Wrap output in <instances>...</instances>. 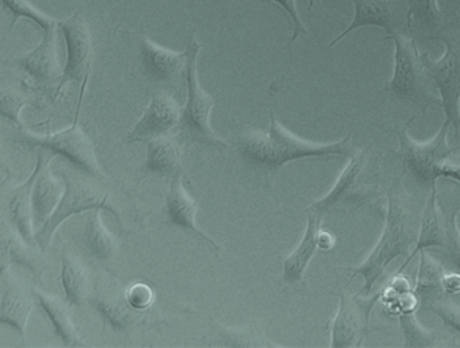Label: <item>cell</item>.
Wrapping results in <instances>:
<instances>
[{
    "mask_svg": "<svg viewBox=\"0 0 460 348\" xmlns=\"http://www.w3.org/2000/svg\"><path fill=\"white\" fill-rule=\"evenodd\" d=\"M352 132L338 142L319 145L296 137L270 113L268 129H249L239 138V153L244 162L265 172H277L298 159L319 156H354Z\"/></svg>",
    "mask_w": 460,
    "mask_h": 348,
    "instance_id": "1",
    "label": "cell"
},
{
    "mask_svg": "<svg viewBox=\"0 0 460 348\" xmlns=\"http://www.w3.org/2000/svg\"><path fill=\"white\" fill-rule=\"evenodd\" d=\"M387 200L386 223L382 236L362 264L349 269L352 270V275L347 285L358 275H362L365 278L363 291L366 296H370L374 283L379 280L386 267L398 256L408 255L411 243L419 239L416 218L402 196V188L398 181H394L392 188L387 191Z\"/></svg>",
    "mask_w": 460,
    "mask_h": 348,
    "instance_id": "2",
    "label": "cell"
},
{
    "mask_svg": "<svg viewBox=\"0 0 460 348\" xmlns=\"http://www.w3.org/2000/svg\"><path fill=\"white\" fill-rule=\"evenodd\" d=\"M386 40L394 43V69L384 92L394 99L417 105L421 112L436 105L441 107L440 100L433 94L435 86L425 72L416 38L406 32H398L386 37Z\"/></svg>",
    "mask_w": 460,
    "mask_h": 348,
    "instance_id": "3",
    "label": "cell"
},
{
    "mask_svg": "<svg viewBox=\"0 0 460 348\" xmlns=\"http://www.w3.org/2000/svg\"><path fill=\"white\" fill-rule=\"evenodd\" d=\"M188 64L185 69L187 81V103L181 112L177 129L180 139L192 140L208 147L223 151L228 148V143L217 137L211 127V112L215 100L204 91L199 80L198 58L201 50V43L198 38L192 37L187 46Z\"/></svg>",
    "mask_w": 460,
    "mask_h": 348,
    "instance_id": "4",
    "label": "cell"
},
{
    "mask_svg": "<svg viewBox=\"0 0 460 348\" xmlns=\"http://www.w3.org/2000/svg\"><path fill=\"white\" fill-rule=\"evenodd\" d=\"M432 40H440L446 46L440 59H432L421 53L422 64L428 77L440 94L441 108L446 119L455 127L456 138L460 129V15L438 32Z\"/></svg>",
    "mask_w": 460,
    "mask_h": 348,
    "instance_id": "5",
    "label": "cell"
},
{
    "mask_svg": "<svg viewBox=\"0 0 460 348\" xmlns=\"http://www.w3.org/2000/svg\"><path fill=\"white\" fill-rule=\"evenodd\" d=\"M80 108H82V102L77 104L76 116L68 129L55 134L37 135L28 131L25 127L20 126L18 131L13 135V142L23 146L28 150H42L53 156H66L85 175H91L96 180H103L106 175L99 166L95 145L79 126Z\"/></svg>",
    "mask_w": 460,
    "mask_h": 348,
    "instance_id": "6",
    "label": "cell"
},
{
    "mask_svg": "<svg viewBox=\"0 0 460 348\" xmlns=\"http://www.w3.org/2000/svg\"><path fill=\"white\" fill-rule=\"evenodd\" d=\"M66 191L58 202L55 212L42 224L41 228L34 234L37 245L45 250L52 242L53 235L58 231V227L68 220L71 216L79 215L83 212H90L93 210H104L111 213L119 220V213L115 210L114 205L109 202V193L98 185L87 181V178L63 173Z\"/></svg>",
    "mask_w": 460,
    "mask_h": 348,
    "instance_id": "7",
    "label": "cell"
},
{
    "mask_svg": "<svg viewBox=\"0 0 460 348\" xmlns=\"http://www.w3.org/2000/svg\"><path fill=\"white\" fill-rule=\"evenodd\" d=\"M373 154H371V143L363 150L357 151L341 177L336 181L333 188L328 192L327 196L317 200L309 208V212L325 218L332 213L349 210L351 207L359 208L370 199L371 183L373 175L370 174V165Z\"/></svg>",
    "mask_w": 460,
    "mask_h": 348,
    "instance_id": "8",
    "label": "cell"
},
{
    "mask_svg": "<svg viewBox=\"0 0 460 348\" xmlns=\"http://www.w3.org/2000/svg\"><path fill=\"white\" fill-rule=\"evenodd\" d=\"M414 119L416 116L395 129L398 143H400L398 156H400L405 173L411 174L421 185L432 188L433 185H436L441 166L446 164L449 154L452 153L448 142H447V134H448L451 123L446 120L438 134L432 140L428 143H419L411 139L406 131L409 124Z\"/></svg>",
    "mask_w": 460,
    "mask_h": 348,
    "instance_id": "9",
    "label": "cell"
},
{
    "mask_svg": "<svg viewBox=\"0 0 460 348\" xmlns=\"http://www.w3.org/2000/svg\"><path fill=\"white\" fill-rule=\"evenodd\" d=\"M58 29L66 38V62L55 97L58 99L63 94L64 88L75 81L80 84L79 102H83L95 56L93 34L84 16L77 11L68 18L60 19Z\"/></svg>",
    "mask_w": 460,
    "mask_h": 348,
    "instance_id": "10",
    "label": "cell"
},
{
    "mask_svg": "<svg viewBox=\"0 0 460 348\" xmlns=\"http://www.w3.org/2000/svg\"><path fill=\"white\" fill-rule=\"evenodd\" d=\"M384 291L374 294L373 299H360V294H341V307L331 328V347H360L368 334V320L374 305Z\"/></svg>",
    "mask_w": 460,
    "mask_h": 348,
    "instance_id": "11",
    "label": "cell"
},
{
    "mask_svg": "<svg viewBox=\"0 0 460 348\" xmlns=\"http://www.w3.org/2000/svg\"><path fill=\"white\" fill-rule=\"evenodd\" d=\"M352 3L354 18L349 26L330 43V48L341 42L349 32L366 26L379 27L386 32V37L398 32L409 34L406 8L401 0H352Z\"/></svg>",
    "mask_w": 460,
    "mask_h": 348,
    "instance_id": "12",
    "label": "cell"
},
{
    "mask_svg": "<svg viewBox=\"0 0 460 348\" xmlns=\"http://www.w3.org/2000/svg\"><path fill=\"white\" fill-rule=\"evenodd\" d=\"M138 59L142 75L150 83L173 86L185 77L188 50L185 49L179 53L158 45L146 35H141L138 38Z\"/></svg>",
    "mask_w": 460,
    "mask_h": 348,
    "instance_id": "13",
    "label": "cell"
},
{
    "mask_svg": "<svg viewBox=\"0 0 460 348\" xmlns=\"http://www.w3.org/2000/svg\"><path fill=\"white\" fill-rule=\"evenodd\" d=\"M182 110L168 91L155 92L138 123L128 134V142H145L168 135L179 126Z\"/></svg>",
    "mask_w": 460,
    "mask_h": 348,
    "instance_id": "14",
    "label": "cell"
},
{
    "mask_svg": "<svg viewBox=\"0 0 460 348\" xmlns=\"http://www.w3.org/2000/svg\"><path fill=\"white\" fill-rule=\"evenodd\" d=\"M33 307V288L7 272H2L0 324L13 326L20 334L22 344H25L26 326Z\"/></svg>",
    "mask_w": 460,
    "mask_h": 348,
    "instance_id": "15",
    "label": "cell"
},
{
    "mask_svg": "<svg viewBox=\"0 0 460 348\" xmlns=\"http://www.w3.org/2000/svg\"><path fill=\"white\" fill-rule=\"evenodd\" d=\"M15 65L36 86L47 88L52 86L58 78L61 80L63 70L58 62L55 31L45 32L41 43L29 53L18 57Z\"/></svg>",
    "mask_w": 460,
    "mask_h": 348,
    "instance_id": "16",
    "label": "cell"
},
{
    "mask_svg": "<svg viewBox=\"0 0 460 348\" xmlns=\"http://www.w3.org/2000/svg\"><path fill=\"white\" fill-rule=\"evenodd\" d=\"M196 213H198V201L188 194L182 185L181 175L173 178L171 189L165 196V216L171 226L179 227L184 231L192 232L201 239L206 240L214 250L219 251L220 247L211 237L196 226Z\"/></svg>",
    "mask_w": 460,
    "mask_h": 348,
    "instance_id": "17",
    "label": "cell"
},
{
    "mask_svg": "<svg viewBox=\"0 0 460 348\" xmlns=\"http://www.w3.org/2000/svg\"><path fill=\"white\" fill-rule=\"evenodd\" d=\"M406 8L409 34L414 38L432 40V38L454 21L456 13H444L438 0H401Z\"/></svg>",
    "mask_w": 460,
    "mask_h": 348,
    "instance_id": "18",
    "label": "cell"
},
{
    "mask_svg": "<svg viewBox=\"0 0 460 348\" xmlns=\"http://www.w3.org/2000/svg\"><path fill=\"white\" fill-rule=\"evenodd\" d=\"M53 156H55L48 151H37L39 175L34 183L31 200H33V216H36V221L40 224H44L55 212L64 194L63 183L56 180L49 170V162Z\"/></svg>",
    "mask_w": 460,
    "mask_h": 348,
    "instance_id": "19",
    "label": "cell"
},
{
    "mask_svg": "<svg viewBox=\"0 0 460 348\" xmlns=\"http://www.w3.org/2000/svg\"><path fill=\"white\" fill-rule=\"evenodd\" d=\"M144 169L146 174L179 177L182 169L181 139L177 135L168 134L150 140Z\"/></svg>",
    "mask_w": 460,
    "mask_h": 348,
    "instance_id": "20",
    "label": "cell"
},
{
    "mask_svg": "<svg viewBox=\"0 0 460 348\" xmlns=\"http://www.w3.org/2000/svg\"><path fill=\"white\" fill-rule=\"evenodd\" d=\"M39 175V167L34 169L33 174L10 192L9 212L10 226L21 235L25 242L36 245V237L33 235V188Z\"/></svg>",
    "mask_w": 460,
    "mask_h": 348,
    "instance_id": "21",
    "label": "cell"
},
{
    "mask_svg": "<svg viewBox=\"0 0 460 348\" xmlns=\"http://www.w3.org/2000/svg\"><path fill=\"white\" fill-rule=\"evenodd\" d=\"M436 197H438V188L433 185L430 188L429 199L425 204L424 213H422L419 239H417L416 245H414V250L411 251V255L403 262L402 266L395 272V275L401 274L408 267V264L413 261L414 256L421 253L422 250L430 247H443L444 240H446V216L441 215L440 210H438Z\"/></svg>",
    "mask_w": 460,
    "mask_h": 348,
    "instance_id": "22",
    "label": "cell"
},
{
    "mask_svg": "<svg viewBox=\"0 0 460 348\" xmlns=\"http://www.w3.org/2000/svg\"><path fill=\"white\" fill-rule=\"evenodd\" d=\"M0 272H7L13 264L28 267L37 278H41L45 272L41 258L33 250V245L21 237L17 231L2 228V239H0Z\"/></svg>",
    "mask_w": 460,
    "mask_h": 348,
    "instance_id": "23",
    "label": "cell"
},
{
    "mask_svg": "<svg viewBox=\"0 0 460 348\" xmlns=\"http://www.w3.org/2000/svg\"><path fill=\"white\" fill-rule=\"evenodd\" d=\"M323 219L314 213L309 212L308 223H306L305 234H304L303 240L297 245L292 254L285 258L284 261V274L282 280L288 285L300 282L303 280L304 272L308 267L309 262L314 258L317 247V234H319L320 226H322Z\"/></svg>",
    "mask_w": 460,
    "mask_h": 348,
    "instance_id": "24",
    "label": "cell"
},
{
    "mask_svg": "<svg viewBox=\"0 0 460 348\" xmlns=\"http://www.w3.org/2000/svg\"><path fill=\"white\" fill-rule=\"evenodd\" d=\"M61 282L66 290V301L69 307H82L91 299L90 272L84 262L69 250H64L63 267H61Z\"/></svg>",
    "mask_w": 460,
    "mask_h": 348,
    "instance_id": "25",
    "label": "cell"
},
{
    "mask_svg": "<svg viewBox=\"0 0 460 348\" xmlns=\"http://www.w3.org/2000/svg\"><path fill=\"white\" fill-rule=\"evenodd\" d=\"M37 299L40 305L44 308L49 320L52 321L56 335L63 340L66 347H85L84 340L80 337L76 326L72 321L71 313H69V304L66 301L58 299V297L49 296L44 291H37Z\"/></svg>",
    "mask_w": 460,
    "mask_h": 348,
    "instance_id": "26",
    "label": "cell"
},
{
    "mask_svg": "<svg viewBox=\"0 0 460 348\" xmlns=\"http://www.w3.org/2000/svg\"><path fill=\"white\" fill-rule=\"evenodd\" d=\"M101 210H93L88 212L84 234H83V245L91 256L104 262L114 258L118 251V243L114 235L102 223Z\"/></svg>",
    "mask_w": 460,
    "mask_h": 348,
    "instance_id": "27",
    "label": "cell"
},
{
    "mask_svg": "<svg viewBox=\"0 0 460 348\" xmlns=\"http://www.w3.org/2000/svg\"><path fill=\"white\" fill-rule=\"evenodd\" d=\"M99 312L106 318L110 326L115 329H122L131 323L134 317V308L130 304L126 305L128 299L120 294L103 293L101 296L93 297Z\"/></svg>",
    "mask_w": 460,
    "mask_h": 348,
    "instance_id": "28",
    "label": "cell"
},
{
    "mask_svg": "<svg viewBox=\"0 0 460 348\" xmlns=\"http://www.w3.org/2000/svg\"><path fill=\"white\" fill-rule=\"evenodd\" d=\"M2 4H4V10L9 11L10 15L13 16L12 22H10L12 29L21 18L33 21L44 31V34L56 31L60 23V19L52 18V16L42 13L31 0H2Z\"/></svg>",
    "mask_w": 460,
    "mask_h": 348,
    "instance_id": "29",
    "label": "cell"
},
{
    "mask_svg": "<svg viewBox=\"0 0 460 348\" xmlns=\"http://www.w3.org/2000/svg\"><path fill=\"white\" fill-rule=\"evenodd\" d=\"M443 272L432 259L425 256V250L421 251V263H420L419 274H417L416 288L414 293L422 294L425 291H444L441 286Z\"/></svg>",
    "mask_w": 460,
    "mask_h": 348,
    "instance_id": "30",
    "label": "cell"
},
{
    "mask_svg": "<svg viewBox=\"0 0 460 348\" xmlns=\"http://www.w3.org/2000/svg\"><path fill=\"white\" fill-rule=\"evenodd\" d=\"M457 210L446 216V240L443 251L447 259L460 272V232L456 227Z\"/></svg>",
    "mask_w": 460,
    "mask_h": 348,
    "instance_id": "31",
    "label": "cell"
},
{
    "mask_svg": "<svg viewBox=\"0 0 460 348\" xmlns=\"http://www.w3.org/2000/svg\"><path fill=\"white\" fill-rule=\"evenodd\" d=\"M26 103H28V100L17 92L4 91L2 92V97H0V115L7 120L18 124V126H22L20 115L21 110L25 107Z\"/></svg>",
    "mask_w": 460,
    "mask_h": 348,
    "instance_id": "32",
    "label": "cell"
},
{
    "mask_svg": "<svg viewBox=\"0 0 460 348\" xmlns=\"http://www.w3.org/2000/svg\"><path fill=\"white\" fill-rule=\"evenodd\" d=\"M126 299L134 309H147L155 301V290L147 283L137 282L128 289Z\"/></svg>",
    "mask_w": 460,
    "mask_h": 348,
    "instance_id": "33",
    "label": "cell"
},
{
    "mask_svg": "<svg viewBox=\"0 0 460 348\" xmlns=\"http://www.w3.org/2000/svg\"><path fill=\"white\" fill-rule=\"evenodd\" d=\"M217 334L222 336L220 344L226 345V347H254L257 345V340H254V336L243 334L241 331H233V329L223 328V326H217Z\"/></svg>",
    "mask_w": 460,
    "mask_h": 348,
    "instance_id": "34",
    "label": "cell"
},
{
    "mask_svg": "<svg viewBox=\"0 0 460 348\" xmlns=\"http://www.w3.org/2000/svg\"><path fill=\"white\" fill-rule=\"evenodd\" d=\"M432 312L443 320L447 326L460 335V308L456 305L436 302L430 307Z\"/></svg>",
    "mask_w": 460,
    "mask_h": 348,
    "instance_id": "35",
    "label": "cell"
},
{
    "mask_svg": "<svg viewBox=\"0 0 460 348\" xmlns=\"http://www.w3.org/2000/svg\"><path fill=\"white\" fill-rule=\"evenodd\" d=\"M269 2L279 4V7L289 15V18L292 19L293 35L290 43L295 42L300 35L308 34V30L305 29L303 21L300 19V15H298L297 3H296V0H269Z\"/></svg>",
    "mask_w": 460,
    "mask_h": 348,
    "instance_id": "36",
    "label": "cell"
},
{
    "mask_svg": "<svg viewBox=\"0 0 460 348\" xmlns=\"http://www.w3.org/2000/svg\"><path fill=\"white\" fill-rule=\"evenodd\" d=\"M441 286H443V290L449 294L460 291L459 272H449V274H444L443 278H441Z\"/></svg>",
    "mask_w": 460,
    "mask_h": 348,
    "instance_id": "37",
    "label": "cell"
},
{
    "mask_svg": "<svg viewBox=\"0 0 460 348\" xmlns=\"http://www.w3.org/2000/svg\"><path fill=\"white\" fill-rule=\"evenodd\" d=\"M438 177H448L460 183V159L459 161H448L441 166Z\"/></svg>",
    "mask_w": 460,
    "mask_h": 348,
    "instance_id": "38",
    "label": "cell"
},
{
    "mask_svg": "<svg viewBox=\"0 0 460 348\" xmlns=\"http://www.w3.org/2000/svg\"><path fill=\"white\" fill-rule=\"evenodd\" d=\"M335 245V237L331 232L324 231V229H320L319 234H317V245L322 250H331Z\"/></svg>",
    "mask_w": 460,
    "mask_h": 348,
    "instance_id": "39",
    "label": "cell"
},
{
    "mask_svg": "<svg viewBox=\"0 0 460 348\" xmlns=\"http://www.w3.org/2000/svg\"><path fill=\"white\" fill-rule=\"evenodd\" d=\"M308 2H309L308 7L314 8V5L316 4L317 0H308Z\"/></svg>",
    "mask_w": 460,
    "mask_h": 348,
    "instance_id": "40",
    "label": "cell"
},
{
    "mask_svg": "<svg viewBox=\"0 0 460 348\" xmlns=\"http://www.w3.org/2000/svg\"><path fill=\"white\" fill-rule=\"evenodd\" d=\"M459 15H460V13H459Z\"/></svg>",
    "mask_w": 460,
    "mask_h": 348,
    "instance_id": "41",
    "label": "cell"
}]
</instances>
